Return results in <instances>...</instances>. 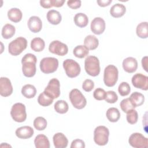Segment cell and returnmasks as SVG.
Masks as SVG:
<instances>
[{"label":"cell","instance_id":"6da1fadb","mask_svg":"<svg viewBox=\"0 0 148 148\" xmlns=\"http://www.w3.org/2000/svg\"><path fill=\"white\" fill-rule=\"evenodd\" d=\"M36 62L37 58L36 56L31 53L26 54L22 58V72L25 77H31L35 75Z\"/></svg>","mask_w":148,"mask_h":148},{"label":"cell","instance_id":"7a4b0ae2","mask_svg":"<svg viewBox=\"0 0 148 148\" xmlns=\"http://www.w3.org/2000/svg\"><path fill=\"white\" fill-rule=\"evenodd\" d=\"M84 69L90 76L95 77L100 73V65L98 58L94 56H89L84 61Z\"/></svg>","mask_w":148,"mask_h":148},{"label":"cell","instance_id":"3957f363","mask_svg":"<svg viewBox=\"0 0 148 148\" xmlns=\"http://www.w3.org/2000/svg\"><path fill=\"white\" fill-rule=\"evenodd\" d=\"M119 71L117 67L113 65H108L104 69L103 82L108 87L114 86L117 80Z\"/></svg>","mask_w":148,"mask_h":148},{"label":"cell","instance_id":"277c9868","mask_svg":"<svg viewBox=\"0 0 148 148\" xmlns=\"http://www.w3.org/2000/svg\"><path fill=\"white\" fill-rule=\"evenodd\" d=\"M27 46V40L25 38L20 36L10 42L8 45L9 53L14 56L20 54Z\"/></svg>","mask_w":148,"mask_h":148},{"label":"cell","instance_id":"5b68a950","mask_svg":"<svg viewBox=\"0 0 148 148\" xmlns=\"http://www.w3.org/2000/svg\"><path fill=\"white\" fill-rule=\"evenodd\" d=\"M109 131L105 126H98L94 130V140L99 146L106 145L109 140Z\"/></svg>","mask_w":148,"mask_h":148},{"label":"cell","instance_id":"8992f818","mask_svg":"<svg viewBox=\"0 0 148 148\" xmlns=\"http://www.w3.org/2000/svg\"><path fill=\"white\" fill-rule=\"evenodd\" d=\"M69 99L73 106L77 109H82L84 108L86 104L87 101L82 92L77 89H72L69 94Z\"/></svg>","mask_w":148,"mask_h":148},{"label":"cell","instance_id":"52a82bcc","mask_svg":"<svg viewBox=\"0 0 148 148\" xmlns=\"http://www.w3.org/2000/svg\"><path fill=\"white\" fill-rule=\"evenodd\" d=\"M40 71L46 74L56 72L58 67V61L54 57H45L40 62Z\"/></svg>","mask_w":148,"mask_h":148},{"label":"cell","instance_id":"ba28073f","mask_svg":"<svg viewBox=\"0 0 148 148\" xmlns=\"http://www.w3.org/2000/svg\"><path fill=\"white\" fill-rule=\"evenodd\" d=\"M10 115L14 121L18 123L24 122L27 119L25 106L22 103H14L11 108Z\"/></svg>","mask_w":148,"mask_h":148},{"label":"cell","instance_id":"9c48e42d","mask_svg":"<svg viewBox=\"0 0 148 148\" xmlns=\"http://www.w3.org/2000/svg\"><path fill=\"white\" fill-rule=\"evenodd\" d=\"M63 67L66 75L71 78L77 77L80 73L79 64L72 59H66L63 62Z\"/></svg>","mask_w":148,"mask_h":148},{"label":"cell","instance_id":"30bf717a","mask_svg":"<svg viewBox=\"0 0 148 148\" xmlns=\"http://www.w3.org/2000/svg\"><path fill=\"white\" fill-rule=\"evenodd\" d=\"M128 142L132 147L135 148H147L148 147V139L138 132L131 134L128 139Z\"/></svg>","mask_w":148,"mask_h":148},{"label":"cell","instance_id":"8fae6325","mask_svg":"<svg viewBox=\"0 0 148 148\" xmlns=\"http://www.w3.org/2000/svg\"><path fill=\"white\" fill-rule=\"evenodd\" d=\"M44 91L53 99L59 97L60 95V83L56 78L51 79L45 88Z\"/></svg>","mask_w":148,"mask_h":148},{"label":"cell","instance_id":"7c38bea8","mask_svg":"<svg viewBox=\"0 0 148 148\" xmlns=\"http://www.w3.org/2000/svg\"><path fill=\"white\" fill-rule=\"evenodd\" d=\"M49 50L50 53L58 55L59 56H64L68 52V47L67 45L59 40L52 41L49 46Z\"/></svg>","mask_w":148,"mask_h":148},{"label":"cell","instance_id":"4fadbf2b","mask_svg":"<svg viewBox=\"0 0 148 148\" xmlns=\"http://www.w3.org/2000/svg\"><path fill=\"white\" fill-rule=\"evenodd\" d=\"M132 85L137 88L142 90H148V77L142 73L135 74L131 79Z\"/></svg>","mask_w":148,"mask_h":148},{"label":"cell","instance_id":"5bb4252c","mask_svg":"<svg viewBox=\"0 0 148 148\" xmlns=\"http://www.w3.org/2000/svg\"><path fill=\"white\" fill-rule=\"evenodd\" d=\"M13 87L9 79L6 77L0 78V94L1 96L6 97L10 95L13 92Z\"/></svg>","mask_w":148,"mask_h":148},{"label":"cell","instance_id":"9a60e30c","mask_svg":"<svg viewBox=\"0 0 148 148\" xmlns=\"http://www.w3.org/2000/svg\"><path fill=\"white\" fill-rule=\"evenodd\" d=\"M105 27V21L102 18L99 17L94 18L92 20L90 25L91 31L96 35L102 34L104 32Z\"/></svg>","mask_w":148,"mask_h":148},{"label":"cell","instance_id":"2e32d148","mask_svg":"<svg viewBox=\"0 0 148 148\" xmlns=\"http://www.w3.org/2000/svg\"><path fill=\"white\" fill-rule=\"evenodd\" d=\"M27 24L29 29L34 33L39 32L42 28V20L38 16H31L29 18Z\"/></svg>","mask_w":148,"mask_h":148},{"label":"cell","instance_id":"e0dca14e","mask_svg":"<svg viewBox=\"0 0 148 148\" xmlns=\"http://www.w3.org/2000/svg\"><path fill=\"white\" fill-rule=\"evenodd\" d=\"M123 68L127 73H134L138 68V62L136 58L134 57H127L123 61Z\"/></svg>","mask_w":148,"mask_h":148},{"label":"cell","instance_id":"ac0fdd59","mask_svg":"<svg viewBox=\"0 0 148 148\" xmlns=\"http://www.w3.org/2000/svg\"><path fill=\"white\" fill-rule=\"evenodd\" d=\"M54 146L56 148H65L66 147L68 143V140L66 136L61 133L57 132L54 135L53 137Z\"/></svg>","mask_w":148,"mask_h":148},{"label":"cell","instance_id":"d6986e66","mask_svg":"<svg viewBox=\"0 0 148 148\" xmlns=\"http://www.w3.org/2000/svg\"><path fill=\"white\" fill-rule=\"evenodd\" d=\"M33 128L30 126H23L18 128L15 132L16 135L20 139H26L31 138L34 135Z\"/></svg>","mask_w":148,"mask_h":148},{"label":"cell","instance_id":"ffe728a7","mask_svg":"<svg viewBox=\"0 0 148 148\" xmlns=\"http://www.w3.org/2000/svg\"><path fill=\"white\" fill-rule=\"evenodd\" d=\"M126 12L125 6L121 3L113 5L110 9V15L114 18H119L124 16Z\"/></svg>","mask_w":148,"mask_h":148},{"label":"cell","instance_id":"44dd1931","mask_svg":"<svg viewBox=\"0 0 148 148\" xmlns=\"http://www.w3.org/2000/svg\"><path fill=\"white\" fill-rule=\"evenodd\" d=\"M129 99L132 105L135 108L143 104L145 101V97L142 94L136 91L131 94Z\"/></svg>","mask_w":148,"mask_h":148},{"label":"cell","instance_id":"7402d4cb","mask_svg":"<svg viewBox=\"0 0 148 148\" xmlns=\"http://www.w3.org/2000/svg\"><path fill=\"white\" fill-rule=\"evenodd\" d=\"M47 19L48 21L53 25H58L62 20L60 13L56 10H50L47 13Z\"/></svg>","mask_w":148,"mask_h":148},{"label":"cell","instance_id":"603a6c76","mask_svg":"<svg viewBox=\"0 0 148 148\" xmlns=\"http://www.w3.org/2000/svg\"><path fill=\"white\" fill-rule=\"evenodd\" d=\"M34 143L36 148H49L50 146L47 137L44 134L38 135L34 139Z\"/></svg>","mask_w":148,"mask_h":148},{"label":"cell","instance_id":"cb8c5ba5","mask_svg":"<svg viewBox=\"0 0 148 148\" xmlns=\"http://www.w3.org/2000/svg\"><path fill=\"white\" fill-rule=\"evenodd\" d=\"M8 17L10 21L14 23H18L22 19L23 14L19 9L13 8L8 10Z\"/></svg>","mask_w":148,"mask_h":148},{"label":"cell","instance_id":"d4e9b609","mask_svg":"<svg viewBox=\"0 0 148 148\" xmlns=\"http://www.w3.org/2000/svg\"><path fill=\"white\" fill-rule=\"evenodd\" d=\"M84 44L88 50H92L97 48L99 45V41L97 38L94 35H89L85 38L84 40Z\"/></svg>","mask_w":148,"mask_h":148},{"label":"cell","instance_id":"484cf974","mask_svg":"<svg viewBox=\"0 0 148 148\" xmlns=\"http://www.w3.org/2000/svg\"><path fill=\"white\" fill-rule=\"evenodd\" d=\"M74 23L77 27L83 28L87 25L88 18L86 14L83 13H78L74 17Z\"/></svg>","mask_w":148,"mask_h":148},{"label":"cell","instance_id":"4316f807","mask_svg":"<svg viewBox=\"0 0 148 148\" xmlns=\"http://www.w3.org/2000/svg\"><path fill=\"white\" fill-rule=\"evenodd\" d=\"M21 94L27 98H32L36 94V89L35 86L32 84H25L22 87Z\"/></svg>","mask_w":148,"mask_h":148},{"label":"cell","instance_id":"83f0119b","mask_svg":"<svg viewBox=\"0 0 148 148\" xmlns=\"http://www.w3.org/2000/svg\"><path fill=\"white\" fill-rule=\"evenodd\" d=\"M136 33L138 37L146 39L148 37V25L147 22H142L139 23L136 29Z\"/></svg>","mask_w":148,"mask_h":148},{"label":"cell","instance_id":"f1b7e54d","mask_svg":"<svg viewBox=\"0 0 148 148\" xmlns=\"http://www.w3.org/2000/svg\"><path fill=\"white\" fill-rule=\"evenodd\" d=\"M45 43L40 38H35L31 42V48L36 52H40L45 49Z\"/></svg>","mask_w":148,"mask_h":148},{"label":"cell","instance_id":"f546056e","mask_svg":"<svg viewBox=\"0 0 148 148\" xmlns=\"http://www.w3.org/2000/svg\"><path fill=\"white\" fill-rule=\"evenodd\" d=\"M106 116L109 121L115 123L120 118V113L118 109L116 108H110L107 110Z\"/></svg>","mask_w":148,"mask_h":148},{"label":"cell","instance_id":"4dcf8cb0","mask_svg":"<svg viewBox=\"0 0 148 148\" xmlns=\"http://www.w3.org/2000/svg\"><path fill=\"white\" fill-rule=\"evenodd\" d=\"M16 29L13 25L6 24L2 29V36L4 39H10L14 35Z\"/></svg>","mask_w":148,"mask_h":148},{"label":"cell","instance_id":"1f68e13d","mask_svg":"<svg viewBox=\"0 0 148 148\" xmlns=\"http://www.w3.org/2000/svg\"><path fill=\"white\" fill-rule=\"evenodd\" d=\"M53 98L46 94L45 91L40 93L38 97V102L42 106H48L53 102Z\"/></svg>","mask_w":148,"mask_h":148},{"label":"cell","instance_id":"d6a6232c","mask_svg":"<svg viewBox=\"0 0 148 148\" xmlns=\"http://www.w3.org/2000/svg\"><path fill=\"white\" fill-rule=\"evenodd\" d=\"M73 53L76 57L83 58L88 54L89 50L84 45H78L74 48Z\"/></svg>","mask_w":148,"mask_h":148},{"label":"cell","instance_id":"836d02e7","mask_svg":"<svg viewBox=\"0 0 148 148\" xmlns=\"http://www.w3.org/2000/svg\"><path fill=\"white\" fill-rule=\"evenodd\" d=\"M54 110L60 114L66 113L69 109L68 104L64 100H58L54 104Z\"/></svg>","mask_w":148,"mask_h":148},{"label":"cell","instance_id":"e575fe53","mask_svg":"<svg viewBox=\"0 0 148 148\" xmlns=\"http://www.w3.org/2000/svg\"><path fill=\"white\" fill-rule=\"evenodd\" d=\"M34 126L38 131L44 130L47 127V121L43 117H37L34 121Z\"/></svg>","mask_w":148,"mask_h":148},{"label":"cell","instance_id":"d590c367","mask_svg":"<svg viewBox=\"0 0 148 148\" xmlns=\"http://www.w3.org/2000/svg\"><path fill=\"white\" fill-rule=\"evenodd\" d=\"M118 91L121 96L125 97L128 95L131 91V87L127 82H121L118 87Z\"/></svg>","mask_w":148,"mask_h":148},{"label":"cell","instance_id":"8d00e7d4","mask_svg":"<svg viewBox=\"0 0 148 148\" xmlns=\"http://www.w3.org/2000/svg\"><path fill=\"white\" fill-rule=\"evenodd\" d=\"M138 120V114L136 110L134 109L130 110L127 113V122L131 124H134L137 123Z\"/></svg>","mask_w":148,"mask_h":148},{"label":"cell","instance_id":"74e56055","mask_svg":"<svg viewBox=\"0 0 148 148\" xmlns=\"http://www.w3.org/2000/svg\"><path fill=\"white\" fill-rule=\"evenodd\" d=\"M120 106L121 110L126 113L128 112L130 110L134 109V106L132 105L131 102L130 101L129 98H125L123 99L120 102Z\"/></svg>","mask_w":148,"mask_h":148},{"label":"cell","instance_id":"f35d334b","mask_svg":"<svg viewBox=\"0 0 148 148\" xmlns=\"http://www.w3.org/2000/svg\"><path fill=\"white\" fill-rule=\"evenodd\" d=\"M106 92L101 88H96L93 92L94 98L98 101L103 100L105 99Z\"/></svg>","mask_w":148,"mask_h":148},{"label":"cell","instance_id":"ab89813d","mask_svg":"<svg viewBox=\"0 0 148 148\" xmlns=\"http://www.w3.org/2000/svg\"><path fill=\"white\" fill-rule=\"evenodd\" d=\"M105 101L109 103H114L118 100L117 94L113 91H108L106 92Z\"/></svg>","mask_w":148,"mask_h":148},{"label":"cell","instance_id":"60d3db41","mask_svg":"<svg viewBox=\"0 0 148 148\" xmlns=\"http://www.w3.org/2000/svg\"><path fill=\"white\" fill-rule=\"evenodd\" d=\"M94 87V83L91 79L85 80L82 84V88L86 92L91 91Z\"/></svg>","mask_w":148,"mask_h":148},{"label":"cell","instance_id":"b9f144b4","mask_svg":"<svg viewBox=\"0 0 148 148\" xmlns=\"http://www.w3.org/2000/svg\"><path fill=\"white\" fill-rule=\"evenodd\" d=\"M85 143L84 142L79 139H76L73 140L71 145V148H84Z\"/></svg>","mask_w":148,"mask_h":148},{"label":"cell","instance_id":"7bdbcfd3","mask_svg":"<svg viewBox=\"0 0 148 148\" xmlns=\"http://www.w3.org/2000/svg\"><path fill=\"white\" fill-rule=\"evenodd\" d=\"M67 5L72 9H76L81 6V1L70 0L67 2Z\"/></svg>","mask_w":148,"mask_h":148},{"label":"cell","instance_id":"ee69618b","mask_svg":"<svg viewBox=\"0 0 148 148\" xmlns=\"http://www.w3.org/2000/svg\"><path fill=\"white\" fill-rule=\"evenodd\" d=\"M40 5L45 9L51 8L53 6V0H41L40 1Z\"/></svg>","mask_w":148,"mask_h":148},{"label":"cell","instance_id":"f6af8a7d","mask_svg":"<svg viewBox=\"0 0 148 148\" xmlns=\"http://www.w3.org/2000/svg\"><path fill=\"white\" fill-rule=\"evenodd\" d=\"M112 0H98L97 1L98 5L101 7H105L106 6H109L111 3Z\"/></svg>","mask_w":148,"mask_h":148},{"label":"cell","instance_id":"bcb514c9","mask_svg":"<svg viewBox=\"0 0 148 148\" xmlns=\"http://www.w3.org/2000/svg\"><path fill=\"white\" fill-rule=\"evenodd\" d=\"M53 6L60 8L62 6L64 3H65L64 0H53Z\"/></svg>","mask_w":148,"mask_h":148},{"label":"cell","instance_id":"7dc6e473","mask_svg":"<svg viewBox=\"0 0 148 148\" xmlns=\"http://www.w3.org/2000/svg\"><path fill=\"white\" fill-rule=\"evenodd\" d=\"M142 67L144 68V69L145 70V71L147 72V57H144L142 58Z\"/></svg>","mask_w":148,"mask_h":148}]
</instances>
